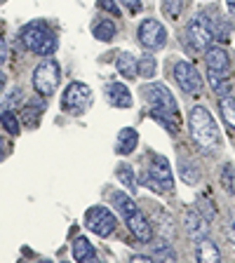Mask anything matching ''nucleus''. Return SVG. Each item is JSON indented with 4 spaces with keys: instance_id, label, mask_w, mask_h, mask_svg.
<instances>
[{
    "instance_id": "obj_1",
    "label": "nucleus",
    "mask_w": 235,
    "mask_h": 263,
    "mask_svg": "<svg viewBox=\"0 0 235 263\" xmlns=\"http://www.w3.org/2000/svg\"><path fill=\"white\" fill-rule=\"evenodd\" d=\"M188 129H191V139L203 148L205 153H212L221 141L219 127H216L212 113L205 106H193L188 110Z\"/></svg>"
},
{
    "instance_id": "obj_2",
    "label": "nucleus",
    "mask_w": 235,
    "mask_h": 263,
    "mask_svg": "<svg viewBox=\"0 0 235 263\" xmlns=\"http://www.w3.org/2000/svg\"><path fill=\"white\" fill-rule=\"evenodd\" d=\"M22 45L33 52V54H40V57H49L57 52V38L55 33L49 31L45 24H28L24 26L22 31Z\"/></svg>"
},
{
    "instance_id": "obj_3",
    "label": "nucleus",
    "mask_w": 235,
    "mask_h": 263,
    "mask_svg": "<svg viewBox=\"0 0 235 263\" xmlns=\"http://www.w3.org/2000/svg\"><path fill=\"white\" fill-rule=\"evenodd\" d=\"M141 183L151 186L155 193H172L174 191V179H172V170H170V160L162 155H153L151 164H148L146 174L141 176Z\"/></svg>"
},
{
    "instance_id": "obj_4",
    "label": "nucleus",
    "mask_w": 235,
    "mask_h": 263,
    "mask_svg": "<svg viewBox=\"0 0 235 263\" xmlns=\"http://www.w3.org/2000/svg\"><path fill=\"white\" fill-rule=\"evenodd\" d=\"M33 89L43 97H52L59 87V80H61V68L55 59H45L40 61L35 68H33Z\"/></svg>"
},
{
    "instance_id": "obj_5",
    "label": "nucleus",
    "mask_w": 235,
    "mask_h": 263,
    "mask_svg": "<svg viewBox=\"0 0 235 263\" xmlns=\"http://www.w3.org/2000/svg\"><path fill=\"white\" fill-rule=\"evenodd\" d=\"M92 106V89L85 82H71L61 97V110L71 115H82Z\"/></svg>"
},
{
    "instance_id": "obj_6",
    "label": "nucleus",
    "mask_w": 235,
    "mask_h": 263,
    "mask_svg": "<svg viewBox=\"0 0 235 263\" xmlns=\"http://www.w3.org/2000/svg\"><path fill=\"white\" fill-rule=\"evenodd\" d=\"M143 99L148 101V106H151V110H155V113H172V115H179V106H176V99L172 97V92L165 85H160V82H151V85H146V87L141 89Z\"/></svg>"
},
{
    "instance_id": "obj_7",
    "label": "nucleus",
    "mask_w": 235,
    "mask_h": 263,
    "mask_svg": "<svg viewBox=\"0 0 235 263\" xmlns=\"http://www.w3.org/2000/svg\"><path fill=\"white\" fill-rule=\"evenodd\" d=\"M85 226L92 230L94 235L109 237L111 233L115 230L118 221H115L113 212H111L109 207H101V204H97V207H89L87 209V214H85Z\"/></svg>"
},
{
    "instance_id": "obj_8",
    "label": "nucleus",
    "mask_w": 235,
    "mask_h": 263,
    "mask_svg": "<svg viewBox=\"0 0 235 263\" xmlns=\"http://www.w3.org/2000/svg\"><path fill=\"white\" fill-rule=\"evenodd\" d=\"M174 80L181 87V92L191 94V97H197L203 92V76L195 71V66L188 64V61H176L174 64Z\"/></svg>"
},
{
    "instance_id": "obj_9",
    "label": "nucleus",
    "mask_w": 235,
    "mask_h": 263,
    "mask_svg": "<svg viewBox=\"0 0 235 263\" xmlns=\"http://www.w3.org/2000/svg\"><path fill=\"white\" fill-rule=\"evenodd\" d=\"M139 43L146 49H160L167 43V31L158 19H143L139 26Z\"/></svg>"
},
{
    "instance_id": "obj_10",
    "label": "nucleus",
    "mask_w": 235,
    "mask_h": 263,
    "mask_svg": "<svg viewBox=\"0 0 235 263\" xmlns=\"http://www.w3.org/2000/svg\"><path fill=\"white\" fill-rule=\"evenodd\" d=\"M186 38H188V43L193 45V47L197 49V52H205L207 47H212V43H214V35H212V31L207 28V24L200 19V16H195L191 24H188V28H186Z\"/></svg>"
},
{
    "instance_id": "obj_11",
    "label": "nucleus",
    "mask_w": 235,
    "mask_h": 263,
    "mask_svg": "<svg viewBox=\"0 0 235 263\" xmlns=\"http://www.w3.org/2000/svg\"><path fill=\"white\" fill-rule=\"evenodd\" d=\"M125 221H127V228H130V233L137 237V240L148 242L151 237H153V226H151V221L146 219V214H143L139 207L134 209L132 214H127Z\"/></svg>"
},
{
    "instance_id": "obj_12",
    "label": "nucleus",
    "mask_w": 235,
    "mask_h": 263,
    "mask_svg": "<svg viewBox=\"0 0 235 263\" xmlns=\"http://www.w3.org/2000/svg\"><path fill=\"white\" fill-rule=\"evenodd\" d=\"M209 221L205 219L203 214L197 212V209H191V212L186 214V230H188V237H191L193 242L203 240V237H207V230H209Z\"/></svg>"
},
{
    "instance_id": "obj_13",
    "label": "nucleus",
    "mask_w": 235,
    "mask_h": 263,
    "mask_svg": "<svg viewBox=\"0 0 235 263\" xmlns=\"http://www.w3.org/2000/svg\"><path fill=\"white\" fill-rule=\"evenodd\" d=\"M106 99H109V104L115 106V108H130V106L134 104L132 92L122 82H111L109 87H106Z\"/></svg>"
},
{
    "instance_id": "obj_14",
    "label": "nucleus",
    "mask_w": 235,
    "mask_h": 263,
    "mask_svg": "<svg viewBox=\"0 0 235 263\" xmlns=\"http://www.w3.org/2000/svg\"><path fill=\"white\" fill-rule=\"evenodd\" d=\"M205 64H207V71L226 73L230 66L228 52H226L224 47H207L205 49Z\"/></svg>"
},
{
    "instance_id": "obj_15",
    "label": "nucleus",
    "mask_w": 235,
    "mask_h": 263,
    "mask_svg": "<svg viewBox=\"0 0 235 263\" xmlns=\"http://www.w3.org/2000/svg\"><path fill=\"white\" fill-rule=\"evenodd\" d=\"M139 143V132L134 127H125L120 129L118 139H115V153L118 155H132Z\"/></svg>"
},
{
    "instance_id": "obj_16",
    "label": "nucleus",
    "mask_w": 235,
    "mask_h": 263,
    "mask_svg": "<svg viewBox=\"0 0 235 263\" xmlns=\"http://www.w3.org/2000/svg\"><path fill=\"white\" fill-rule=\"evenodd\" d=\"M200 19H203L205 24H207V28L212 31L214 40H228L230 35V28L226 26V19L219 14V12H212V14H207V12H203L200 14Z\"/></svg>"
},
{
    "instance_id": "obj_17",
    "label": "nucleus",
    "mask_w": 235,
    "mask_h": 263,
    "mask_svg": "<svg viewBox=\"0 0 235 263\" xmlns=\"http://www.w3.org/2000/svg\"><path fill=\"white\" fill-rule=\"evenodd\" d=\"M195 256L200 263H219L221 261V252L219 247L214 245L212 240L203 237V240H197V247H195Z\"/></svg>"
},
{
    "instance_id": "obj_18",
    "label": "nucleus",
    "mask_w": 235,
    "mask_h": 263,
    "mask_svg": "<svg viewBox=\"0 0 235 263\" xmlns=\"http://www.w3.org/2000/svg\"><path fill=\"white\" fill-rule=\"evenodd\" d=\"M115 68H118V73H120L125 80H134V78H139V73H137V57L130 54V52H122V54L115 59Z\"/></svg>"
},
{
    "instance_id": "obj_19",
    "label": "nucleus",
    "mask_w": 235,
    "mask_h": 263,
    "mask_svg": "<svg viewBox=\"0 0 235 263\" xmlns=\"http://www.w3.org/2000/svg\"><path fill=\"white\" fill-rule=\"evenodd\" d=\"M73 258L80 263L97 261V252H94V247L89 245L87 237H76V242H73Z\"/></svg>"
},
{
    "instance_id": "obj_20",
    "label": "nucleus",
    "mask_w": 235,
    "mask_h": 263,
    "mask_svg": "<svg viewBox=\"0 0 235 263\" xmlns=\"http://www.w3.org/2000/svg\"><path fill=\"white\" fill-rule=\"evenodd\" d=\"M115 174H118V179H120V183L127 188L130 193H137L139 188V181H137V174H134V170H132L127 162H120L118 164V170H115Z\"/></svg>"
},
{
    "instance_id": "obj_21",
    "label": "nucleus",
    "mask_w": 235,
    "mask_h": 263,
    "mask_svg": "<svg viewBox=\"0 0 235 263\" xmlns=\"http://www.w3.org/2000/svg\"><path fill=\"white\" fill-rule=\"evenodd\" d=\"M179 174L188 186H195L197 181H200V170H197V164L193 160H186V158L179 160Z\"/></svg>"
},
{
    "instance_id": "obj_22",
    "label": "nucleus",
    "mask_w": 235,
    "mask_h": 263,
    "mask_svg": "<svg viewBox=\"0 0 235 263\" xmlns=\"http://www.w3.org/2000/svg\"><path fill=\"white\" fill-rule=\"evenodd\" d=\"M92 33H94V38L97 40H113L115 38V33H118V28H115L113 22H109V19H99V22L92 24Z\"/></svg>"
},
{
    "instance_id": "obj_23",
    "label": "nucleus",
    "mask_w": 235,
    "mask_h": 263,
    "mask_svg": "<svg viewBox=\"0 0 235 263\" xmlns=\"http://www.w3.org/2000/svg\"><path fill=\"white\" fill-rule=\"evenodd\" d=\"M219 113H221V118H224L226 125L235 129V97L224 94V97L219 99Z\"/></svg>"
},
{
    "instance_id": "obj_24",
    "label": "nucleus",
    "mask_w": 235,
    "mask_h": 263,
    "mask_svg": "<svg viewBox=\"0 0 235 263\" xmlns=\"http://www.w3.org/2000/svg\"><path fill=\"white\" fill-rule=\"evenodd\" d=\"M155 71H158L155 57L143 54V57H139V59H137V73H139V78H146V80H151V78L155 76Z\"/></svg>"
},
{
    "instance_id": "obj_25",
    "label": "nucleus",
    "mask_w": 235,
    "mask_h": 263,
    "mask_svg": "<svg viewBox=\"0 0 235 263\" xmlns=\"http://www.w3.org/2000/svg\"><path fill=\"white\" fill-rule=\"evenodd\" d=\"M151 256L158 258V261H167V263H174L176 261V254H174V249H172V245H170V242H165V240L155 242Z\"/></svg>"
},
{
    "instance_id": "obj_26",
    "label": "nucleus",
    "mask_w": 235,
    "mask_h": 263,
    "mask_svg": "<svg viewBox=\"0 0 235 263\" xmlns=\"http://www.w3.org/2000/svg\"><path fill=\"white\" fill-rule=\"evenodd\" d=\"M111 200H113V207H118V212L122 214V216H127V214H132L134 209H137V204H134V200H132L127 193H120L115 191L113 195H111Z\"/></svg>"
},
{
    "instance_id": "obj_27",
    "label": "nucleus",
    "mask_w": 235,
    "mask_h": 263,
    "mask_svg": "<svg viewBox=\"0 0 235 263\" xmlns=\"http://www.w3.org/2000/svg\"><path fill=\"white\" fill-rule=\"evenodd\" d=\"M45 108V104L43 106H38V108H35V101H33V104H28L26 108L22 110V118H24V122H26L28 127H35L40 122V110Z\"/></svg>"
},
{
    "instance_id": "obj_28",
    "label": "nucleus",
    "mask_w": 235,
    "mask_h": 263,
    "mask_svg": "<svg viewBox=\"0 0 235 263\" xmlns=\"http://www.w3.org/2000/svg\"><path fill=\"white\" fill-rule=\"evenodd\" d=\"M0 125L5 127L10 134H19V118H16L12 110H3V115H0Z\"/></svg>"
},
{
    "instance_id": "obj_29",
    "label": "nucleus",
    "mask_w": 235,
    "mask_h": 263,
    "mask_svg": "<svg viewBox=\"0 0 235 263\" xmlns=\"http://www.w3.org/2000/svg\"><path fill=\"white\" fill-rule=\"evenodd\" d=\"M221 183L226 186V191L235 195V170H233V164H224V167H221Z\"/></svg>"
},
{
    "instance_id": "obj_30",
    "label": "nucleus",
    "mask_w": 235,
    "mask_h": 263,
    "mask_svg": "<svg viewBox=\"0 0 235 263\" xmlns=\"http://www.w3.org/2000/svg\"><path fill=\"white\" fill-rule=\"evenodd\" d=\"M162 12H165V16L176 19L181 14V0H162Z\"/></svg>"
},
{
    "instance_id": "obj_31",
    "label": "nucleus",
    "mask_w": 235,
    "mask_h": 263,
    "mask_svg": "<svg viewBox=\"0 0 235 263\" xmlns=\"http://www.w3.org/2000/svg\"><path fill=\"white\" fill-rule=\"evenodd\" d=\"M99 7H101L104 12H109V14H113V16H120V7H118L115 0H99Z\"/></svg>"
},
{
    "instance_id": "obj_32",
    "label": "nucleus",
    "mask_w": 235,
    "mask_h": 263,
    "mask_svg": "<svg viewBox=\"0 0 235 263\" xmlns=\"http://www.w3.org/2000/svg\"><path fill=\"white\" fill-rule=\"evenodd\" d=\"M16 101H22V89H19V87H14V89H12V92H10V97H7V101H5V104H3V108H10V106H14L16 104Z\"/></svg>"
},
{
    "instance_id": "obj_33",
    "label": "nucleus",
    "mask_w": 235,
    "mask_h": 263,
    "mask_svg": "<svg viewBox=\"0 0 235 263\" xmlns=\"http://www.w3.org/2000/svg\"><path fill=\"white\" fill-rule=\"evenodd\" d=\"M120 3H122V5H125L130 12H139V10H141V0H120Z\"/></svg>"
},
{
    "instance_id": "obj_34",
    "label": "nucleus",
    "mask_w": 235,
    "mask_h": 263,
    "mask_svg": "<svg viewBox=\"0 0 235 263\" xmlns=\"http://www.w3.org/2000/svg\"><path fill=\"white\" fill-rule=\"evenodd\" d=\"M7 59V43L3 38H0V64Z\"/></svg>"
},
{
    "instance_id": "obj_35",
    "label": "nucleus",
    "mask_w": 235,
    "mask_h": 263,
    "mask_svg": "<svg viewBox=\"0 0 235 263\" xmlns=\"http://www.w3.org/2000/svg\"><path fill=\"white\" fill-rule=\"evenodd\" d=\"M132 261L134 263H151L153 261V256H132Z\"/></svg>"
},
{
    "instance_id": "obj_36",
    "label": "nucleus",
    "mask_w": 235,
    "mask_h": 263,
    "mask_svg": "<svg viewBox=\"0 0 235 263\" xmlns=\"http://www.w3.org/2000/svg\"><path fill=\"white\" fill-rule=\"evenodd\" d=\"M226 7H228V12L235 16V0H226Z\"/></svg>"
},
{
    "instance_id": "obj_37",
    "label": "nucleus",
    "mask_w": 235,
    "mask_h": 263,
    "mask_svg": "<svg viewBox=\"0 0 235 263\" xmlns=\"http://www.w3.org/2000/svg\"><path fill=\"white\" fill-rule=\"evenodd\" d=\"M3 87H5V73L0 71V92H3Z\"/></svg>"
},
{
    "instance_id": "obj_38",
    "label": "nucleus",
    "mask_w": 235,
    "mask_h": 263,
    "mask_svg": "<svg viewBox=\"0 0 235 263\" xmlns=\"http://www.w3.org/2000/svg\"><path fill=\"white\" fill-rule=\"evenodd\" d=\"M3 151H5V143H3V139H0V158H3Z\"/></svg>"
},
{
    "instance_id": "obj_39",
    "label": "nucleus",
    "mask_w": 235,
    "mask_h": 263,
    "mask_svg": "<svg viewBox=\"0 0 235 263\" xmlns=\"http://www.w3.org/2000/svg\"><path fill=\"white\" fill-rule=\"evenodd\" d=\"M0 3H3V0H0Z\"/></svg>"
}]
</instances>
